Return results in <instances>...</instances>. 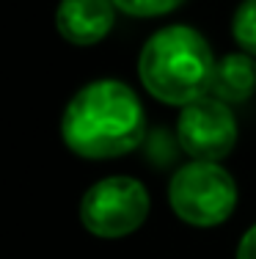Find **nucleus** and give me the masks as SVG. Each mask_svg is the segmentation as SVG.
Segmentation results:
<instances>
[{
    "label": "nucleus",
    "mask_w": 256,
    "mask_h": 259,
    "mask_svg": "<svg viewBox=\"0 0 256 259\" xmlns=\"http://www.w3.org/2000/svg\"><path fill=\"white\" fill-rule=\"evenodd\" d=\"M146 113L138 94L121 80H94L69 100L61 138L77 157L111 160L141 146Z\"/></svg>",
    "instance_id": "obj_1"
},
{
    "label": "nucleus",
    "mask_w": 256,
    "mask_h": 259,
    "mask_svg": "<svg viewBox=\"0 0 256 259\" xmlns=\"http://www.w3.org/2000/svg\"><path fill=\"white\" fill-rule=\"evenodd\" d=\"M215 66V55L198 30L168 25L143 45L138 75L155 100L185 108L201 97H210Z\"/></svg>",
    "instance_id": "obj_2"
},
{
    "label": "nucleus",
    "mask_w": 256,
    "mask_h": 259,
    "mask_svg": "<svg viewBox=\"0 0 256 259\" xmlns=\"http://www.w3.org/2000/svg\"><path fill=\"white\" fill-rule=\"evenodd\" d=\"M168 201L185 224L201 229L218 226L237 207V182L221 163L193 160L171 177Z\"/></svg>",
    "instance_id": "obj_3"
},
{
    "label": "nucleus",
    "mask_w": 256,
    "mask_h": 259,
    "mask_svg": "<svg viewBox=\"0 0 256 259\" xmlns=\"http://www.w3.org/2000/svg\"><path fill=\"white\" fill-rule=\"evenodd\" d=\"M149 215V190L132 177H108L91 185L80 201V221L96 237H127Z\"/></svg>",
    "instance_id": "obj_4"
},
{
    "label": "nucleus",
    "mask_w": 256,
    "mask_h": 259,
    "mask_svg": "<svg viewBox=\"0 0 256 259\" xmlns=\"http://www.w3.org/2000/svg\"><path fill=\"white\" fill-rule=\"evenodd\" d=\"M176 138L185 155L193 160L218 163L237 144V119L231 108L218 97H201L182 108L176 119Z\"/></svg>",
    "instance_id": "obj_5"
},
{
    "label": "nucleus",
    "mask_w": 256,
    "mask_h": 259,
    "mask_svg": "<svg viewBox=\"0 0 256 259\" xmlns=\"http://www.w3.org/2000/svg\"><path fill=\"white\" fill-rule=\"evenodd\" d=\"M113 0H61L56 28L69 45L91 47L102 41L113 28Z\"/></svg>",
    "instance_id": "obj_6"
},
{
    "label": "nucleus",
    "mask_w": 256,
    "mask_h": 259,
    "mask_svg": "<svg viewBox=\"0 0 256 259\" xmlns=\"http://www.w3.org/2000/svg\"><path fill=\"white\" fill-rule=\"evenodd\" d=\"M212 97L226 105H240L256 94V58L251 53H229L218 61L212 77Z\"/></svg>",
    "instance_id": "obj_7"
},
{
    "label": "nucleus",
    "mask_w": 256,
    "mask_h": 259,
    "mask_svg": "<svg viewBox=\"0 0 256 259\" xmlns=\"http://www.w3.org/2000/svg\"><path fill=\"white\" fill-rule=\"evenodd\" d=\"M234 41L242 47V53H251L256 58V0H242L231 20Z\"/></svg>",
    "instance_id": "obj_8"
},
{
    "label": "nucleus",
    "mask_w": 256,
    "mask_h": 259,
    "mask_svg": "<svg viewBox=\"0 0 256 259\" xmlns=\"http://www.w3.org/2000/svg\"><path fill=\"white\" fill-rule=\"evenodd\" d=\"M113 3L124 14H132V17H160V14L174 11L185 0H113Z\"/></svg>",
    "instance_id": "obj_9"
},
{
    "label": "nucleus",
    "mask_w": 256,
    "mask_h": 259,
    "mask_svg": "<svg viewBox=\"0 0 256 259\" xmlns=\"http://www.w3.org/2000/svg\"><path fill=\"white\" fill-rule=\"evenodd\" d=\"M237 259H256V224L242 234L240 245H237Z\"/></svg>",
    "instance_id": "obj_10"
}]
</instances>
